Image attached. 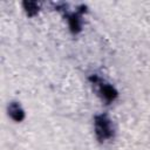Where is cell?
I'll return each instance as SVG.
<instances>
[{
	"label": "cell",
	"mask_w": 150,
	"mask_h": 150,
	"mask_svg": "<svg viewBox=\"0 0 150 150\" xmlns=\"http://www.w3.org/2000/svg\"><path fill=\"white\" fill-rule=\"evenodd\" d=\"M96 134L102 139H105L111 136L110 122L104 116H100L96 118Z\"/></svg>",
	"instance_id": "cell-1"
},
{
	"label": "cell",
	"mask_w": 150,
	"mask_h": 150,
	"mask_svg": "<svg viewBox=\"0 0 150 150\" xmlns=\"http://www.w3.org/2000/svg\"><path fill=\"white\" fill-rule=\"evenodd\" d=\"M9 112H11L12 117L15 120H21V117H22V111L18 104H12L9 108Z\"/></svg>",
	"instance_id": "cell-2"
}]
</instances>
